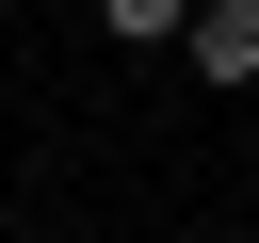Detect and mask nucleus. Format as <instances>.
I'll use <instances>...</instances> for the list:
<instances>
[{"instance_id": "nucleus-1", "label": "nucleus", "mask_w": 259, "mask_h": 243, "mask_svg": "<svg viewBox=\"0 0 259 243\" xmlns=\"http://www.w3.org/2000/svg\"><path fill=\"white\" fill-rule=\"evenodd\" d=\"M178 65H194L210 97H259V0H194V32H178Z\"/></svg>"}, {"instance_id": "nucleus-2", "label": "nucleus", "mask_w": 259, "mask_h": 243, "mask_svg": "<svg viewBox=\"0 0 259 243\" xmlns=\"http://www.w3.org/2000/svg\"><path fill=\"white\" fill-rule=\"evenodd\" d=\"M97 32H113V49H178V32H194V0H97Z\"/></svg>"}]
</instances>
